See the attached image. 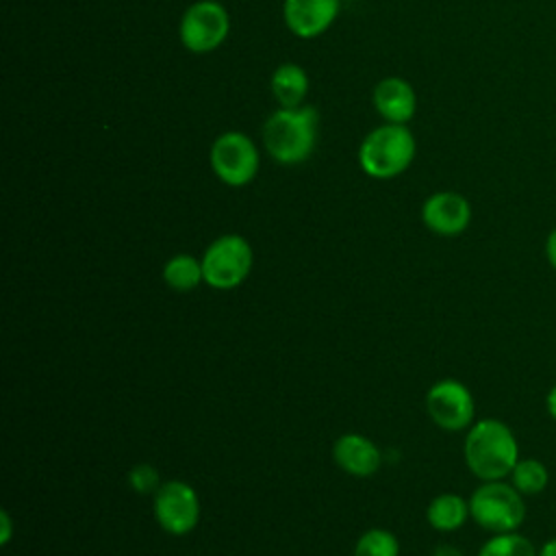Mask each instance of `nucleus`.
Segmentation results:
<instances>
[{"mask_svg": "<svg viewBox=\"0 0 556 556\" xmlns=\"http://www.w3.org/2000/svg\"><path fill=\"white\" fill-rule=\"evenodd\" d=\"M463 458L480 482L504 480L519 460L517 437L502 419H478L467 428Z\"/></svg>", "mask_w": 556, "mask_h": 556, "instance_id": "obj_1", "label": "nucleus"}, {"mask_svg": "<svg viewBox=\"0 0 556 556\" xmlns=\"http://www.w3.org/2000/svg\"><path fill=\"white\" fill-rule=\"evenodd\" d=\"M317 141V111L313 106L278 109L263 126L267 152L282 165H295L311 156Z\"/></svg>", "mask_w": 556, "mask_h": 556, "instance_id": "obj_2", "label": "nucleus"}, {"mask_svg": "<svg viewBox=\"0 0 556 556\" xmlns=\"http://www.w3.org/2000/svg\"><path fill=\"white\" fill-rule=\"evenodd\" d=\"M415 137L404 124H384L374 128L358 148L361 169L371 178H395L415 159Z\"/></svg>", "mask_w": 556, "mask_h": 556, "instance_id": "obj_3", "label": "nucleus"}, {"mask_svg": "<svg viewBox=\"0 0 556 556\" xmlns=\"http://www.w3.org/2000/svg\"><path fill=\"white\" fill-rule=\"evenodd\" d=\"M469 515L491 534L515 532L526 519V500L510 482L486 480L469 495Z\"/></svg>", "mask_w": 556, "mask_h": 556, "instance_id": "obj_4", "label": "nucleus"}, {"mask_svg": "<svg viewBox=\"0 0 556 556\" xmlns=\"http://www.w3.org/2000/svg\"><path fill=\"white\" fill-rule=\"evenodd\" d=\"M200 261L204 282L217 291H230L250 276L254 254L248 239L230 232L213 239Z\"/></svg>", "mask_w": 556, "mask_h": 556, "instance_id": "obj_5", "label": "nucleus"}, {"mask_svg": "<svg viewBox=\"0 0 556 556\" xmlns=\"http://www.w3.org/2000/svg\"><path fill=\"white\" fill-rule=\"evenodd\" d=\"M152 510L156 523L174 536L189 534L200 521V497L185 480L161 482L152 495Z\"/></svg>", "mask_w": 556, "mask_h": 556, "instance_id": "obj_6", "label": "nucleus"}, {"mask_svg": "<svg viewBox=\"0 0 556 556\" xmlns=\"http://www.w3.org/2000/svg\"><path fill=\"white\" fill-rule=\"evenodd\" d=\"M211 167L222 182L243 187L258 172V150L248 135L224 132L211 146Z\"/></svg>", "mask_w": 556, "mask_h": 556, "instance_id": "obj_7", "label": "nucleus"}, {"mask_svg": "<svg viewBox=\"0 0 556 556\" xmlns=\"http://www.w3.org/2000/svg\"><path fill=\"white\" fill-rule=\"evenodd\" d=\"M230 30L228 11L215 0L193 2L180 20V41L189 52L204 54L219 48Z\"/></svg>", "mask_w": 556, "mask_h": 556, "instance_id": "obj_8", "label": "nucleus"}, {"mask_svg": "<svg viewBox=\"0 0 556 556\" xmlns=\"http://www.w3.org/2000/svg\"><path fill=\"white\" fill-rule=\"evenodd\" d=\"M426 410L441 430L460 432L473 424L476 402L467 384L454 378H443L428 389Z\"/></svg>", "mask_w": 556, "mask_h": 556, "instance_id": "obj_9", "label": "nucleus"}, {"mask_svg": "<svg viewBox=\"0 0 556 556\" xmlns=\"http://www.w3.org/2000/svg\"><path fill=\"white\" fill-rule=\"evenodd\" d=\"M421 219L428 230L439 237H456L467 230L471 222V204L456 191H437L426 198Z\"/></svg>", "mask_w": 556, "mask_h": 556, "instance_id": "obj_10", "label": "nucleus"}, {"mask_svg": "<svg viewBox=\"0 0 556 556\" xmlns=\"http://www.w3.org/2000/svg\"><path fill=\"white\" fill-rule=\"evenodd\" d=\"M339 0H285L282 15L289 30L302 39L321 35L334 22Z\"/></svg>", "mask_w": 556, "mask_h": 556, "instance_id": "obj_11", "label": "nucleus"}, {"mask_svg": "<svg viewBox=\"0 0 556 556\" xmlns=\"http://www.w3.org/2000/svg\"><path fill=\"white\" fill-rule=\"evenodd\" d=\"M334 463L350 476L367 478L374 476L382 465V454L378 445L358 432H345L332 443Z\"/></svg>", "mask_w": 556, "mask_h": 556, "instance_id": "obj_12", "label": "nucleus"}, {"mask_svg": "<svg viewBox=\"0 0 556 556\" xmlns=\"http://www.w3.org/2000/svg\"><path fill=\"white\" fill-rule=\"evenodd\" d=\"M376 111L391 124H404L415 115L417 96L404 78H384L374 89Z\"/></svg>", "mask_w": 556, "mask_h": 556, "instance_id": "obj_13", "label": "nucleus"}, {"mask_svg": "<svg viewBox=\"0 0 556 556\" xmlns=\"http://www.w3.org/2000/svg\"><path fill=\"white\" fill-rule=\"evenodd\" d=\"M469 500L458 493H439L430 500L426 508V519L430 528L439 532H454L469 519Z\"/></svg>", "mask_w": 556, "mask_h": 556, "instance_id": "obj_14", "label": "nucleus"}, {"mask_svg": "<svg viewBox=\"0 0 556 556\" xmlns=\"http://www.w3.org/2000/svg\"><path fill=\"white\" fill-rule=\"evenodd\" d=\"M308 91V76L295 63H285L271 74V93L282 104V109L302 106Z\"/></svg>", "mask_w": 556, "mask_h": 556, "instance_id": "obj_15", "label": "nucleus"}, {"mask_svg": "<svg viewBox=\"0 0 556 556\" xmlns=\"http://www.w3.org/2000/svg\"><path fill=\"white\" fill-rule=\"evenodd\" d=\"M163 280L169 289H174L178 293L193 291L200 282H204L202 261L191 254H185V252L174 254L163 265Z\"/></svg>", "mask_w": 556, "mask_h": 556, "instance_id": "obj_16", "label": "nucleus"}, {"mask_svg": "<svg viewBox=\"0 0 556 556\" xmlns=\"http://www.w3.org/2000/svg\"><path fill=\"white\" fill-rule=\"evenodd\" d=\"M508 478H510V484L523 497H532L545 491L549 482V471L539 458H519Z\"/></svg>", "mask_w": 556, "mask_h": 556, "instance_id": "obj_17", "label": "nucleus"}, {"mask_svg": "<svg viewBox=\"0 0 556 556\" xmlns=\"http://www.w3.org/2000/svg\"><path fill=\"white\" fill-rule=\"evenodd\" d=\"M536 552L539 549L532 545V541L515 530L491 534V539L480 547L478 556H536Z\"/></svg>", "mask_w": 556, "mask_h": 556, "instance_id": "obj_18", "label": "nucleus"}, {"mask_svg": "<svg viewBox=\"0 0 556 556\" xmlns=\"http://www.w3.org/2000/svg\"><path fill=\"white\" fill-rule=\"evenodd\" d=\"M354 556H400V539L391 530L369 528L358 536Z\"/></svg>", "mask_w": 556, "mask_h": 556, "instance_id": "obj_19", "label": "nucleus"}, {"mask_svg": "<svg viewBox=\"0 0 556 556\" xmlns=\"http://www.w3.org/2000/svg\"><path fill=\"white\" fill-rule=\"evenodd\" d=\"M128 484L139 495H154L156 489L161 486L159 469L150 463H137L128 471Z\"/></svg>", "mask_w": 556, "mask_h": 556, "instance_id": "obj_20", "label": "nucleus"}, {"mask_svg": "<svg viewBox=\"0 0 556 556\" xmlns=\"http://www.w3.org/2000/svg\"><path fill=\"white\" fill-rule=\"evenodd\" d=\"M13 536V519L9 510H0V543L7 545Z\"/></svg>", "mask_w": 556, "mask_h": 556, "instance_id": "obj_21", "label": "nucleus"}, {"mask_svg": "<svg viewBox=\"0 0 556 556\" xmlns=\"http://www.w3.org/2000/svg\"><path fill=\"white\" fill-rule=\"evenodd\" d=\"M545 256H547V263L552 265V269L556 271V228L547 235V241H545Z\"/></svg>", "mask_w": 556, "mask_h": 556, "instance_id": "obj_22", "label": "nucleus"}, {"mask_svg": "<svg viewBox=\"0 0 556 556\" xmlns=\"http://www.w3.org/2000/svg\"><path fill=\"white\" fill-rule=\"evenodd\" d=\"M432 556H465L458 547H454V545H450V543H443V545H439L434 552H432Z\"/></svg>", "mask_w": 556, "mask_h": 556, "instance_id": "obj_23", "label": "nucleus"}, {"mask_svg": "<svg viewBox=\"0 0 556 556\" xmlns=\"http://www.w3.org/2000/svg\"><path fill=\"white\" fill-rule=\"evenodd\" d=\"M545 408H547V415L556 421V384L549 389V393L545 397Z\"/></svg>", "mask_w": 556, "mask_h": 556, "instance_id": "obj_24", "label": "nucleus"}, {"mask_svg": "<svg viewBox=\"0 0 556 556\" xmlns=\"http://www.w3.org/2000/svg\"><path fill=\"white\" fill-rule=\"evenodd\" d=\"M536 556H556V536L549 539V541H545V543L539 547Z\"/></svg>", "mask_w": 556, "mask_h": 556, "instance_id": "obj_25", "label": "nucleus"}]
</instances>
